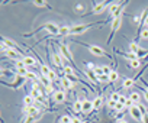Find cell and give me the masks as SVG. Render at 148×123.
Wrapping results in <instances>:
<instances>
[{"instance_id":"21","label":"cell","mask_w":148,"mask_h":123,"mask_svg":"<svg viewBox=\"0 0 148 123\" xmlns=\"http://www.w3.org/2000/svg\"><path fill=\"white\" fill-rule=\"evenodd\" d=\"M31 96H32L35 100H42V96H44V94H42V91H41L39 88H36V90H32V91H31Z\"/></svg>"},{"instance_id":"4","label":"cell","mask_w":148,"mask_h":123,"mask_svg":"<svg viewBox=\"0 0 148 123\" xmlns=\"http://www.w3.org/2000/svg\"><path fill=\"white\" fill-rule=\"evenodd\" d=\"M92 26H95V23H86V25H74L71 26V32H70V36L73 35H82L84 32H87Z\"/></svg>"},{"instance_id":"25","label":"cell","mask_w":148,"mask_h":123,"mask_svg":"<svg viewBox=\"0 0 148 123\" xmlns=\"http://www.w3.org/2000/svg\"><path fill=\"white\" fill-rule=\"evenodd\" d=\"M119 80V74L113 70L112 73H110V75H109V83H116Z\"/></svg>"},{"instance_id":"2","label":"cell","mask_w":148,"mask_h":123,"mask_svg":"<svg viewBox=\"0 0 148 123\" xmlns=\"http://www.w3.org/2000/svg\"><path fill=\"white\" fill-rule=\"evenodd\" d=\"M74 42H77V43H80V45H83V46H87L89 51H90V54H93V55H96V56H108L109 59H112V56L108 55L106 51H105L102 46H99V45H87V43L79 42V41H76V39H74Z\"/></svg>"},{"instance_id":"3","label":"cell","mask_w":148,"mask_h":123,"mask_svg":"<svg viewBox=\"0 0 148 123\" xmlns=\"http://www.w3.org/2000/svg\"><path fill=\"white\" fill-rule=\"evenodd\" d=\"M121 25H122V15H119V16H116V18H113V19H112L110 35H109V38H108V43H110V42H112V39H113V35H115V32H118V31H119Z\"/></svg>"},{"instance_id":"22","label":"cell","mask_w":148,"mask_h":123,"mask_svg":"<svg viewBox=\"0 0 148 123\" xmlns=\"http://www.w3.org/2000/svg\"><path fill=\"white\" fill-rule=\"evenodd\" d=\"M34 6H36V7H48V9H51V7L48 6V2H44V0H34Z\"/></svg>"},{"instance_id":"16","label":"cell","mask_w":148,"mask_h":123,"mask_svg":"<svg viewBox=\"0 0 148 123\" xmlns=\"http://www.w3.org/2000/svg\"><path fill=\"white\" fill-rule=\"evenodd\" d=\"M39 71H41V75H42V77H48V75L51 74V71H52V70H51L48 65L42 64V65L39 67Z\"/></svg>"},{"instance_id":"10","label":"cell","mask_w":148,"mask_h":123,"mask_svg":"<svg viewBox=\"0 0 148 123\" xmlns=\"http://www.w3.org/2000/svg\"><path fill=\"white\" fill-rule=\"evenodd\" d=\"M92 110H95L93 101H90V100H83V113L89 114V113H92Z\"/></svg>"},{"instance_id":"8","label":"cell","mask_w":148,"mask_h":123,"mask_svg":"<svg viewBox=\"0 0 148 123\" xmlns=\"http://www.w3.org/2000/svg\"><path fill=\"white\" fill-rule=\"evenodd\" d=\"M42 26H44V31H48L51 35H58V33H60V26H57V25H54V23H51V22L44 23Z\"/></svg>"},{"instance_id":"27","label":"cell","mask_w":148,"mask_h":123,"mask_svg":"<svg viewBox=\"0 0 148 123\" xmlns=\"http://www.w3.org/2000/svg\"><path fill=\"white\" fill-rule=\"evenodd\" d=\"M121 97H122V94H121V93H116V91H113V93L110 94V100H113L115 103H119Z\"/></svg>"},{"instance_id":"19","label":"cell","mask_w":148,"mask_h":123,"mask_svg":"<svg viewBox=\"0 0 148 123\" xmlns=\"http://www.w3.org/2000/svg\"><path fill=\"white\" fill-rule=\"evenodd\" d=\"M71 32V26H60V33L58 36H68Z\"/></svg>"},{"instance_id":"9","label":"cell","mask_w":148,"mask_h":123,"mask_svg":"<svg viewBox=\"0 0 148 123\" xmlns=\"http://www.w3.org/2000/svg\"><path fill=\"white\" fill-rule=\"evenodd\" d=\"M52 96H54V101H55L57 104H62V103L65 101V99H67V96H65V93H64L62 90H57Z\"/></svg>"},{"instance_id":"29","label":"cell","mask_w":148,"mask_h":123,"mask_svg":"<svg viewBox=\"0 0 148 123\" xmlns=\"http://www.w3.org/2000/svg\"><path fill=\"white\" fill-rule=\"evenodd\" d=\"M74 10H76L77 13H82V12H84V6L82 3H76L74 5Z\"/></svg>"},{"instance_id":"34","label":"cell","mask_w":148,"mask_h":123,"mask_svg":"<svg viewBox=\"0 0 148 123\" xmlns=\"http://www.w3.org/2000/svg\"><path fill=\"white\" fill-rule=\"evenodd\" d=\"M26 78H28V80H34V81H36V80H38L36 74H35V73H31V71H29V74L26 75Z\"/></svg>"},{"instance_id":"24","label":"cell","mask_w":148,"mask_h":123,"mask_svg":"<svg viewBox=\"0 0 148 123\" xmlns=\"http://www.w3.org/2000/svg\"><path fill=\"white\" fill-rule=\"evenodd\" d=\"M16 74H18L19 77H25V78H26V75L29 74V70H28V67H25V68H19V70H16Z\"/></svg>"},{"instance_id":"17","label":"cell","mask_w":148,"mask_h":123,"mask_svg":"<svg viewBox=\"0 0 148 123\" xmlns=\"http://www.w3.org/2000/svg\"><path fill=\"white\" fill-rule=\"evenodd\" d=\"M102 106H103V97H102V96H97V97L93 100V107H95V110H99Z\"/></svg>"},{"instance_id":"37","label":"cell","mask_w":148,"mask_h":123,"mask_svg":"<svg viewBox=\"0 0 148 123\" xmlns=\"http://www.w3.org/2000/svg\"><path fill=\"white\" fill-rule=\"evenodd\" d=\"M142 123H148V111L144 114V119H142Z\"/></svg>"},{"instance_id":"41","label":"cell","mask_w":148,"mask_h":123,"mask_svg":"<svg viewBox=\"0 0 148 123\" xmlns=\"http://www.w3.org/2000/svg\"><path fill=\"white\" fill-rule=\"evenodd\" d=\"M82 123H84V122H82Z\"/></svg>"},{"instance_id":"15","label":"cell","mask_w":148,"mask_h":123,"mask_svg":"<svg viewBox=\"0 0 148 123\" xmlns=\"http://www.w3.org/2000/svg\"><path fill=\"white\" fill-rule=\"evenodd\" d=\"M23 63L26 67H35L36 65V59L32 56H23Z\"/></svg>"},{"instance_id":"5","label":"cell","mask_w":148,"mask_h":123,"mask_svg":"<svg viewBox=\"0 0 148 123\" xmlns=\"http://www.w3.org/2000/svg\"><path fill=\"white\" fill-rule=\"evenodd\" d=\"M129 114H131V117L134 119V120H136V122H139V123H142V119H144V114H142V111L139 110V107L135 104L134 107H131L129 109Z\"/></svg>"},{"instance_id":"18","label":"cell","mask_w":148,"mask_h":123,"mask_svg":"<svg viewBox=\"0 0 148 123\" xmlns=\"http://www.w3.org/2000/svg\"><path fill=\"white\" fill-rule=\"evenodd\" d=\"M73 110L76 111V113H82L83 111V101L76 100V101H74V104H73Z\"/></svg>"},{"instance_id":"13","label":"cell","mask_w":148,"mask_h":123,"mask_svg":"<svg viewBox=\"0 0 148 123\" xmlns=\"http://www.w3.org/2000/svg\"><path fill=\"white\" fill-rule=\"evenodd\" d=\"M38 113H39V107H38L36 104L32 106V107H28V110H26V114L31 116V117H36Z\"/></svg>"},{"instance_id":"28","label":"cell","mask_w":148,"mask_h":123,"mask_svg":"<svg viewBox=\"0 0 148 123\" xmlns=\"http://www.w3.org/2000/svg\"><path fill=\"white\" fill-rule=\"evenodd\" d=\"M139 38H141V39H148V28H144V29L139 32Z\"/></svg>"},{"instance_id":"35","label":"cell","mask_w":148,"mask_h":123,"mask_svg":"<svg viewBox=\"0 0 148 123\" xmlns=\"http://www.w3.org/2000/svg\"><path fill=\"white\" fill-rule=\"evenodd\" d=\"M48 78H49V80H51V81L54 83V81L57 80V74H55V71H51V74L48 75Z\"/></svg>"},{"instance_id":"12","label":"cell","mask_w":148,"mask_h":123,"mask_svg":"<svg viewBox=\"0 0 148 123\" xmlns=\"http://www.w3.org/2000/svg\"><path fill=\"white\" fill-rule=\"evenodd\" d=\"M23 106H25V107H32V106H35V99H34L31 94H26V96L23 97Z\"/></svg>"},{"instance_id":"20","label":"cell","mask_w":148,"mask_h":123,"mask_svg":"<svg viewBox=\"0 0 148 123\" xmlns=\"http://www.w3.org/2000/svg\"><path fill=\"white\" fill-rule=\"evenodd\" d=\"M134 83H135V78H125L123 80V84H122V88H131L132 86H134Z\"/></svg>"},{"instance_id":"23","label":"cell","mask_w":148,"mask_h":123,"mask_svg":"<svg viewBox=\"0 0 148 123\" xmlns=\"http://www.w3.org/2000/svg\"><path fill=\"white\" fill-rule=\"evenodd\" d=\"M129 67L134 68V70H138L141 67V59H132V61H129Z\"/></svg>"},{"instance_id":"7","label":"cell","mask_w":148,"mask_h":123,"mask_svg":"<svg viewBox=\"0 0 148 123\" xmlns=\"http://www.w3.org/2000/svg\"><path fill=\"white\" fill-rule=\"evenodd\" d=\"M108 5H109V2H97V3L93 6L92 13H93V15H100V13L108 7Z\"/></svg>"},{"instance_id":"14","label":"cell","mask_w":148,"mask_h":123,"mask_svg":"<svg viewBox=\"0 0 148 123\" xmlns=\"http://www.w3.org/2000/svg\"><path fill=\"white\" fill-rule=\"evenodd\" d=\"M129 99L134 101V104H139V101H141V93L139 91H134V93L129 94Z\"/></svg>"},{"instance_id":"40","label":"cell","mask_w":148,"mask_h":123,"mask_svg":"<svg viewBox=\"0 0 148 123\" xmlns=\"http://www.w3.org/2000/svg\"><path fill=\"white\" fill-rule=\"evenodd\" d=\"M147 59H148V55H147V58H145V61H147ZM142 61H144V59H142Z\"/></svg>"},{"instance_id":"6","label":"cell","mask_w":148,"mask_h":123,"mask_svg":"<svg viewBox=\"0 0 148 123\" xmlns=\"http://www.w3.org/2000/svg\"><path fill=\"white\" fill-rule=\"evenodd\" d=\"M52 63L55 64L57 68H61V70H62L64 65H65V64H64V59L61 58V55H60L58 51H54V52H52Z\"/></svg>"},{"instance_id":"11","label":"cell","mask_w":148,"mask_h":123,"mask_svg":"<svg viewBox=\"0 0 148 123\" xmlns=\"http://www.w3.org/2000/svg\"><path fill=\"white\" fill-rule=\"evenodd\" d=\"M61 86H62L65 90H71V88L74 87V83H73L68 77H62V78H61Z\"/></svg>"},{"instance_id":"33","label":"cell","mask_w":148,"mask_h":123,"mask_svg":"<svg viewBox=\"0 0 148 123\" xmlns=\"http://www.w3.org/2000/svg\"><path fill=\"white\" fill-rule=\"evenodd\" d=\"M125 110V106L122 104V103H116V106H115V111H123Z\"/></svg>"},{"instance_id":"38","label":"cell","mask_w":148,"mask_h":123,"mask_svg":"<svg viewBox=\"0 0 148 123\" xmlns=\"http://www.w3.org/2000/svg\"><path fill=\"white\" fill-rule=\"evenodd\" d=\"M116 123H128V122H126V120H123V119H118V120H116Z\"/></svg>"},{"instance_id":"39","label":"cell","mask_w":148,"mask_h":123,"mask_svg":"<svg viewBox=\"0 0 148 123\" xmlns=\"http://www.w3.org/2000/svg\"><path fill=\"white\" fill-rule=\"evenodd\" d=\"M144 26H147V28H148V16H147V19H145V22H144Z\"/></svg>"},{"instance_id":"26","label":"cell","mask_w":148,"mask_h":123,"mask_svg":"<svg viewBox=\"0 0 148 123\" xmlns=\"http://www.w3.org/2000/svg\"><path fill=\"white\" fill-rule=\"evenodd\" d=\"M60 122H61V123H73V116H70V114H64V116L60 117Z\"/></svg>"},{"instance_id":"31","label":"cell","mask_w":148,"mask_h":123,"mask_svg":"<svg viewBox=\"0 0 148 123\" xmlns=\"http://www.w3.org/2000/svg\"><path fill=\"white\" fill-rule=\"evenodd\" d=\"M15 65H16V70H19V68H25L26 65H25V63H23V59H19V61H16L15 63Z\"/></svg>"},{"instance_id":"30","label":"cell","mask_w":148,"mask_h":123,"mask_svg":"<svg viewBox=\"0 0 148 123\" xmlns=\"http://www.w3.org/2000/svg\"><path fill=\"white\" fill-rule=\"evenodd\" d=\"M102 70H103V74H105V75H108V77H109V75H110V73L113 71V70H112L110 67H108V65H102Z\"/></svg>"},{"instance_id":"1","label":"cell","mask_w":148,"mask_h":123,"mask_svg":"<svg viewBox=\"0 0 148 123\" xmlns=\"http://www.w3.org/2000/svg\"><path fill=\"white\" fill-rule=\"evenodd\" d=\"M57 46H58V52H60L61 58L64 59V63H65V61H68V63L74 67V56H73L70 48L67 45H64V43H57Z\"/></svg>"},{"instance_id":"32","label":"cell","mask_w":148,"mask_h":123,"mask_svg":"<svg viewBox=\"0 0 148 123\" xmlns=\"http://www.w3.org/2000/svg\"><path fill=\"white\" fill-rule=\"evenodd\" d=\"M93 73H95V75H96V77H100V75H105V74H103V70H102V67H96V70H95Z\"/></svg>"},{"instance_id":"36","label":"cell","mask_w":148,"mask_h":123,"mask_svg":"<svg viewBox=\"0 0 148 123\" xmlns=\"http://www.w3.org/2000/svg\"><path fill=\"white\" fill-rule=\"evenodd\" d=\"M115 106H116V103H115L113 100H109V101H108V107H109V109L115 110Z\"/></svg>"}]
</instances>
